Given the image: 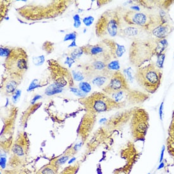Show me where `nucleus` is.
<instances>
[{"label": "nucleus", "mask_w": 174, "mask_h": 174, "mask_svg": "<svg viewBox=\"0 0 174 174\" xmlns=\"http://www.w3.org/2000/svg\"><path fill=\"white\" fill-rule=\"evenodd\" d=\"M122 8H116L105 11L99 17L95 25V33L99 38L112 39L119 36L122 29L123 15Z\"/></svg>", "instance_id": "f257e3e1"}, {"label": "nucleus", "mask_w": 174, "mask_h": 174, "mask_svg": "<svg viewBox=\"0 0 174 174\" xmlns=\"http://www.w3.org/2000/svg\"><path fill=\"white\" fill-rule=\"evenodd\" d=\"M158 40L153 37L141 38L133 41L129 48V61L136 68L141 67L156 56Z\"/></svg>", "instance_id": "f03ea898"}, {"label": "nucleus", "mask_w": 174, "mask_h": 174, "mask_svg": "<svg viewBox=\"0 0 174 174\" xmlns=\"http://www.w3.org/2000/svg\"><path fill=\"white\" fill-rule=\"evenodd\" d=\"M138 84L148 93L153 94L158 89L162 79V71L152 63L138 68L135 74Z\"/></svg>", "instance_id": "7ed1b4c3"}, {"label": "nucleus", "mask_w": 174, "mask_h": 174, "mask_svg": "<svg viewBox=\"0 0 174 174\" xmlns=\"http://www.w3.org/2000/svg\"><path fill=\"white\" fill-rule=\"evenodd\" d=\"M65 2L64 1H56L44 6L27 5L20 9H18V13L23 18L30 20L43 19V18H54L61 13L63 11L58 10L65 9Z\"/></svg>", "instance_id": "20e7f679"}, {"label": "nucleus", "mask_w": 174, "mask_h": 174, "mask_svg": "<svg viewBox=\"0 0 174 174\" xmlns=\"http://www.w3.org/2000/svg\"><path fill=\"white\" fill-rule=\"evenodd\" d=\"M123 20L127 24L139 27L150 32L157 25L166 21L164 16L135 10H129L123 15Z\"/></svg>", "instance_id": "39448f33"}, {"label": "nucleus", "mask_w": 174, "mask_h": 174, "mask_svg": "<svg viewBox=\"0 0 174 174\" xmlns=\"http://www.w3.org/2000/svg\"><path fill=\"white\" fill-rule=\"evenodd\" d=\"M79 101L87 113L92 115L122 108V106L116 103L108 95L102 92H94Z\"/></svg>", "instance_id": "423d86ee"}, {"label": "nucleus", "mask_w": 174, "mask_h": 174, "mask_svg": "<svg viewBox=\"0 0 174 174\" xmlns=\"http://www.w3.org/2000/svg\"><path fill=\"white\" fill-rule=\"evenodd\" d=\"M4 65L8 74L23 78L28 69V55L26 51L19 47L11 48Z\"/></svg>", "instance_id": "0eeeda50"}, {"label": "nucleus", "mask_w": 174, "mask_h": 174, "mask_svg": "<svg viewBox=\"0 0 174 174\" xmlns=\"http://www.w3.org/2000/svg\"><path fill=\"white\" fill-rule=\"evenodd\" d=\"M48 67L54 84L61 88L65 86H69L70 88L74 86L72 74L66 68L55 60L48 61Z\"/></svg>", "instance_id": "6e6552de"}, {"label": "nucleus", "mask_w": 174, "mask_h": 174, "mask_svg": "<svg viewBox=\"0 0 174 174\" xmlns=\"http://www.w3.org/2000/svg\"><path fill=\"white\" fill-rule=\"evenodd\" d=\"M108 96L113 99L116 103L122 106V107L127 105H135L143 103L149 98V95L148 94L130 88L117 91Z\"/></svg>", "instance_id": "1a4fd4ad"}, {"label": "nucleus", "mask_w": 174, "mask_h": 174, "mask_svg": "<svg viewBox=\"0 0 174 174\" xmlns=\"http://www.w3.org/2000/svg\"><path fill=\"white\" fill-rule=\"evenodd\" d=\"M148 115L143 109H137L133 114L131 122V129L134 137L137 139L144 138L148 130Z\"/></svg>", "instance_id": "9d476101"}, {"label": "nucleus", "mask_w": 174, "mask_h": 174, "mask_svg": "<svg viewBox=\"0 0 174 174\" xmlns=\"http://www.w3.org/2000/svg\"><path fill=\"white\" fill-rule=\"evenodd\" d=\"M112 59V58L110 53L92 57V60L83 66L82 72L86 76L88 74L106 71L107 70V65Z\"/></svg>", "instance_id": "9b49d317"}, {"label": "nucleus", "mask_w": 174, "mask_h": 174, "mask_svg": "<svg viewBox=\"0 0 174 174\" xmlns=\"http://www.w3.org/2000/svg\"><path fill=\"white\" fill-rule=\"evenodd\" d=\"M128 88H129V84L125 76L120 71H117L113 73L109 83L103 89V91L107 95H110Z\"/></svg>", "instance_id": "f8f14e48"}, {"label": "nucleus", "mask_w": 174, "mask_h": 174, "mask_svg": "<svg viewBox=\"0 0 174 174\" xmlns=\"http://www.w3.org/2000/svg\"><path fill=\"white\" fill-rule=\"evenodd\" d=\"M22 78L14 75H10L4 78L1 86V92L3 95L7 96H13L20 84Z\"/></svg>", "instance_id": "ddd939ff"}, {"label": "nucleus", "mask_w": 174, "mask_h": 174, "mask_svg": "<svg viewBox=\"0 0 174 174\" xmlns=\"http://www.w3.org/2000/svg\"><path fill=\"white\" fill-rule=\"evenodd\" d=\"M28 137L25 133L21 132L12 146V153L17 160H20L25 156L28 150Z\"/></svg>", "instance_id": "4468645a"}, {"label": "nucleus", "mask_w": 174, "mask_h": 174, "mask_svg": "<svg viewBox=\"0 0 174 174\" xmlns=\"http://www.w3.org/2000/svg\"><path fill=\"white\" fill-rule=\"evenodd\" d=\"M113 73L114 72L107 70L103 72L88 74L86 75L85 77L87 81L91 82L94 86L99 87H103L104 88L109 83Z\"/></svg>", "instance_id": "2eb2a0df"}, {"label": "nucleus", "mask_w": 174, "mask_h": 174, "mask_svg": "<svg viewBox=\"0 0 174 174\" xmlns=\"http://www.w3.org/2000/svg\"><path fill=\"white\" fill-rule=\"evenodd\" d=\"M83 53L86 55H89L92 57L100 56L105 54L110 53L108 48L105 43L102 41L98 44L94 45H86L81 47Z\"/></svg>", "instance_id": "dca6fc26"}, {"label": "nucleus", "mask_w": 174, "mask_h": 174, "mask_svg": "<svg viewBox=\"0 0 174 174\" xmlns=\"http://www.w3.org/2000/svg\"><path fill=\"white\" fill-rule=\"evenodd\" d=\"M173 27L171 26V25L166 20L155 27L150 32V34L155 39H165L173 30Z\"/></svg>", "instance_id": "f3484780"}, {"label": "nucleus", "mask_w": 174, "mask_h": 174, "mask_svg": "<svg viewBox=\"0 0 174 174\" xmlns=\"http://www.w3.org/2000/svg\"><path fill=\"white\" fill-rule=\"evenodd\" d=\"M107 46L109 50L110 54L112 58L117 59L122 57L123 55L125 53V48L124 46L118 44L116 41L112 39H104L103 40Z\"/></svg>", "instance_id": "a211bd4d"}, {"label": "nucleus", "mask_w": 174, "mask_h": 174, "mask_svg": "<svg viewBox=\"0 0 174 174\" xmlns=\"http://www.w3.org/2000/svg\"><path fill=\"white\" fill-rule=\"evenodd\" d=\"M144 32H147L144 29L136 26L126 27L125 28H122L120 32L119 36L123 37V38H135L134 40L137 39H141V36L144 33Z\"/></svg>", "instance_id": "6ab92c4d"}, {"label": "nucleus", "mask_w": 174, "mask_h": 174, "mask_svg": "<svg viewBox=\"0 0 174 174\" xmlns=\"http://www.w3.org/2000/svg\"><path fill=\"white\" fill-rule=\"evenodd\" d=\"M74 148H72V149L69 150L68 151H66L63 155H61L59 157L54 159L51 161V163H52L57 168H59L61 165L65 164L69 160V158L71 157V156L74 153Z\"/></svg>", "instance_id": "aec40b11"}, {"label": "nucleus", "mask_w": 174, "mask_h": 174, "mask_svg": "<svg viewBox=\"0 0 174 174\" xmlns=\"http://www.w3.org/2000/svg\"><path fill=\"white\" fill-rule=\"evenodd\" d=\"M58 169L52 163H49L41 168L36 174H57Z\"/></svg>", "instance_id": "412c9836"}, {"label": "nucleus", "mask_w": 174, "mask_h": 174, "mask_svg": "<svg viewBox=\"0 0 174 174\" xmlns=\"http://www.w3.org/2000/svg\"><path fill=\"white\" fill-rule=\"evenodd\" d=\"M63 91V88L59 87L55 84H51L48 86L45 90V94L48 96H52V95L60 93Z\"/></svg>", "instance_id": "4be33fe9"}, {"label": "nucleus", "mask_w": 174, "mask_h": 174, "mask_svg": "<svg viewBox=\"0 0 174 174\" xmlns=\"http://www.w3.org/2000/svg\"><path fill=\"white\" fill-rule=\"evenodd\" d=\"M107 70H109V71L112 72H113V71H118V70L120 69V63L118 60H113V61H110L107 65Z\"/></svg>", "instance_id": "5701e85b"}, {"label": "nucleus", "mask_w": 174, "mask_h": 174, "mask_svg": "<svg viewBox=\"0 0 174 174\" xmlns=\"http://www.w3.org/2000/svg\"><path fill=\"white\" fill-rule=\"evenodd\" d=\"M79 170V165H70L65 168L60 174H76Z\"/></svg>", "instance_id": "b1692460"}, {"label": "nucleus", "mask_w": 174, "mask_h": 174, "mask_svg": "<svg viewBox=\"0 0 174 174\" xmlns=\"http://www.w3.org/2000/svg\"><path fill=\"white\" fill-rule=\"evenodd\" d=\"M72 74L73 79L75 81H82V80L85 79V75L84 74L83 72L78 71V70H73L72 72Z\"/></svg>", "instance_id": "393cba45"}, {"label": "nucleus", "mask_w": 174, "mask_h": 174, "mask_svg": "<svg viewBox=\"0 0 174 174\" xmlns=\"http://www.w3.org/2000/svg\"><path fill=\"white\" fill-rule=\"evenodd\" d=\"M79 88L85 94L89 93L91 91V86L87 82H81L79 84Z\"/></svg>", "instance_id": "a878e982"}, {"label": "nucleus", "mask_w": 174, "mask_h": 174, "mask_svg": "<svg viewBox=\"0 0 174 174\" xmlns=\"http://www.w3.org/2000/svg\"><path fill=\"white\" fill-rule=\"evenodd\" d=\"M83 53V51H82V48L81 47V48H76L73 51H72L70 53V56L71 58H72L73 60H75V59L79 58V57H81V55Z\"/></svg>", "instance_id": "bb28decb"}, {"label": "nucleus", "mask_w": 174, "mask_h": 174, "mask_svg": "<svg viewBox=\"0 0 174 174\" xmlns=\"http://www.w3.org/2000/svg\"><path fill=\"white\" fill-rule=\"evenodd\" d=\"M156 57H157V60H156V63L155 65H156V66H157L159 69L161 70V68H163V63L165 58V54L163 53L161 54V55H158V56H157Z\"/></svg>", "instance_id": "cd10ccee"}, {"label": "nucleus", "mask_w": 174, "mask_h": 174, "mask_svg": "<svg viewBox=\"0 0 174 174\" xmlns=\"http://www.w3.org/2000/svg\"><path fill=\"white\" fill-rule=\"evenodd\" d=\"M70 91L72 92L74 94H76V96H79V97H84L85 94H86L84 93V92H82V91H81L79 88H75V87H70Z\"/></svg>", "instance_id": "c85d7f7f"}, {"label": "nucleus", "mask_w": 174, "mask_h": 174, "mask_svg": "<svg viewBox=\"0 0 174 174\" xmlns=\"http://www.w3.org/2000/svg\"><path fill=\"white\" fill-rule=\"evenodd\" d=\"M94 17L92 16H88V17H86L82 19L83 21V23H84V25L87 27H89L94 22Z\"/></svg>", "instance_id": "c756f323"}, {"label": "nucleus", "mask_w": 174, "mask_h": 174, "mask_svg": "<svg viewBox=\"0 0 174 174\" xmlns=\"http://www.w3.org/2000/svg\"><path fill=\"white\" fill-rule=\"evenodd\" d=\"M40 87V85H39V81L38 79H34L32 81V82H31V84L29 86V88H28L27 91H30L31 90L37 88V87Z\"/></svg>", "instance_id": "7c9ffc66"}, {"label": "nucleus", "mask_w": 174, "mask_h": 174, "mask_svg": "<svg viewBox=\"0 0 174 174\" xmlns=\"http://www.w3.org/2000/svg\"><path fill=\"white\" fill-rule=\"evenodd\" d=\"M33 61H34V63L36 65H41L44 63V56H38V57H34V58L33 59Z\"/></svg>", "instance_id": "2f4dec72"}, {"label": "nucleus", "mask_w": 174, "mask_h": 174, "mask_svg": "<svg viewBox=\"0 0 174 174\" xmlns=\"http://www.w3.org/2000/svg\"><path fill=\"white\" fill-rule=\"evenodd\" d=\"M73 18H74V26L76 28H79L80 26H81V20H80L79 15L77 14L76 15L74 16Z\"/></svg>", "instance_id": "473e14b6"}, {"label": "nucleus", "mask_w": 174, "mask_h": 174, "mask_svg": "<svg viewBox=\"0 0 174 174\" xmlns=\"http://www.w3.org/2000/svg\"><path fill=\"white\" fill-rule=\"evenodd\" d=\"M76 37H77V34H76V32H72L70 33V34H68L65 36L64 41H67L69 40L75 41V39H76Z\"/></svg>", "instance_id": "72a5a7b5"}, {"label": "nucleus", "mask_w": 174, "mask_h": 174, "mask_svg": "<svg viewBox=\"0 0 174 174\" xmlns=\"http://www.w3.org/2000/svg\"><path fill=\"white\" fill-rule=\"evenodd\" d=\"M10 49L8 48H4V47H2L1 48V56H6L7 57L8 54L10 53Z\"/></svg>", "instance_id": "f704fd0d"}, {"label": "nucleus", "mask_w": 174, "mask_h": 174, "mask_svg": "<svg viewBox=\"0 0 174 174\" xmlns=\"http://www.w3.org/2000/svg\"><path fill=\"white\" fill-rule=\"evenodd\" d=\"M20 94H21V91L20 90H17L16 92H15L14 94L12 96V100H13V102L16 103L17 101L18 100L20 96Z\"/></svg>", "instance_id": "c9c22d12"}, {"label": "nucleus", "mask_w": 174, "mask_h": 174, "mask_svg": "<svg viewBox=\"0 0 174 174\" xmlns=\"http://www.w3.org/2000/svg\"><path fill=\"white\" fill-rule=\"evenodd\" d=\"M124 72H125L127 74V75L129 81L132 82V81H133V79H134V78H133L132 77V69L130 68H128L127 69H125V70H124Z\"/></svg>", "instance_id": "e433bc0d"}, {"label": "nucleus", "mask_w": 174, "mask_h": 174, "mask_svg": "<svg viewBox=\"0 0 174 174\" xmlns=\"http://www.w3.org/2000/svg\"><path fill=\"white\" fill-rule=\"evenodd\" d=\"M163 102L161 103L160 107L159 108V115H160V118L161 120H163Z\"/></svg>", "instance_id": "4c0bfd02"}, {"label": "nucleus", "mask_w": 174, "mask_h": 174, "mask_svg": "<svg viewBox=\"0 0 174 174\" xmlns=\"http://www.w3.org/2000/svg\"><path fill=\"white\" fill-rule=\"evenodd\" d=\"M164 152H165V146H163L162 150H161V156H160V163L162 162L163 160V157H164Z\"/></svg>", "instance_id": "58836bf2"}, {"label": "nucleus", "mask_w": 174, "mask_h": 174, "mask_svg": "<svg viewBox=\"0 0 174 174\" xmlns=\"http://www.w3.org/2000/svg\"><path fill=\"white\" fill-rule=\"evenodd\" d=\"M164 166H165V163H164L163 162H161L160 163V165H159L158 167V170H160V169L163 168H164Z\"/></svg>", "instance_id": "ea45409f"}, {"label": "nucleus", "mask_w": 174, "mask_h": 174, "mask_svg": "<svg viewBox=\"0 0 174 174\" xmlns=\"http://www.w3.org/2000/svg\"><path fill=\"white\" fill-rule=\"evenodd\" d=\"M148 174H150V173H148Z\"/></svg>", "instance_id": "a19ab883"}, {"label": "nucleus", "mask_w": 174, "mask_h": 174, "mask_svg": "<svg viewBox=\"0 0 174 174\" xmlns=\"http://www.w3.org/2000/svg\"><path fill=\"white\" fill-rule=\"evenodd\" d=\"M173 57H174V56H173Z\"/></svg>", "instance_id": "79ce46f5"}]
</instances>
